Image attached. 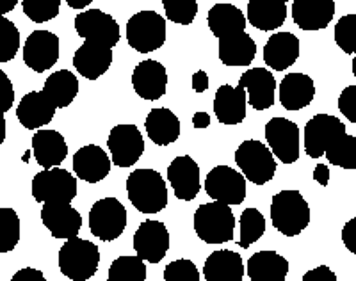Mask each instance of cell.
<instances>
[{
	"label": "cell",
	"instance_id": "1",
	"mask_svg": "<svg viewBox=\"0 0 356 281\" xmlns=\"http://www.w3.org/2000/svg\"><path fill=\"white\" fill-rule=\"evenodd\" d=\"M127 196L139 212L159 214L168 205L166 182L155 169H136L127 178Z\"/></svg>",
	"mask_w": 356,
	"mask_h": 281
},
{
	"label": "cell",
	"instance_id": "21",
	"mask_svg": "<svg viewBox=\"0 0 356 281\" xmlns=\"http://www.w3.org/2000/svg\"><path fill=\"white\" fill-rule=\"evenodd\" d=\"M241 88L246 89L248 102L255 111H266L275 104L276 81L271 72L264 68H251L239 79Z\"/></svg>",
	"mask_w": 356,
	"mask_h": 281
},
{
	"label": "cell",
	"instance_id": "16",
	"mask_svg": "<svg viewBox=\"0 0 356 281\" xmlns=\"http://www.w3.org/2000/svg\"><path fill=\"white\" fill-rule=\"evenodd\" d=\"M59 59V38L50 31H34L24 45V63L36 73L52 68Z\"/></svg>",
	"mask_w": 356,
	"mask_h": 281
},
{
	"label": "cell",
	"instance_id": "40",
	"mask_svg": "<svg viewBox=\"0 0 356 281\" xmlns=\"http://www.w3.org/2000/svg\"><path fill=\"white\" fill-rule=\"evenodd\" d=\"M25 17L34 24H44L59 15L61 0H22Z\"/></svg>",
	"mask_w": 356,
	"mask_h": 281
},
{
	"label": "cell",
	"instance_id": "29",
	"mask_svg": "<svg viewBox=\"0 0 356 281\" xmlns=\"http://www.w3.org/2000/svg\"><path fill=\"white\" fill-rule=\"evenodd\" d=\"M33 153L41 168H56L65 162L68 145L65 137L56 130H40L33 136Z\"/></svg>",
	"mask_w": 356,
	"mask_h": 281
},
{
	"label": "cell",
	"instance_id": "41",
	"mask_svg": "<svg viewBox=\"0 0 356 281\" xmlns=\"http://www.w3.org/2000/svg\"><path fill=\"white\" fill-rule=\"evenodd\" d=\"M168 20L180 25H191L198 15L196 0H162Z\"/></svg>",
	"mask_w": 356,
	"mask_h": 281
},
{
	"label": "cell",
	"instance_id": "17",
	"mask_svg": "<svg viewBox=\"0 0 356 281\" xmlns=\"http://www.w3.org/2000/svg\"><path fill=\"white\" fill-rule=\"evenodd\" d=\"M113 65V49L104 43L86 40L73 56V66L88 81L100 79Z\"/></svg>",
	"mask_w": 356,
	"mask_h": 281
},
{
	"label": "cell",
	"instance_id": "2",
	"mask_svg": "<svg viewBox=\"0 0 356 281\" xmlns=\"http://www.w3.org/2000/svg\"><path fill=\"white\" fill-rule=\"evenodd\" d=\"M271 221L285 237L300 235L310 225V207L303 194L296 189L276 193L271 201Z\"/></svg>",
	"mask_w": 356,
	"mask_h": 281
},
{
	"label": "cell",
	"instance_id": "44",
	"mask_svg": "<svg viewBox=\"0 0 356 281\" xmlns=\"http://www.w3.org/2000/svg\"><path fill=\"white\" fill-rule=\"evenodd\" d=\"M339 109L342 116L356 123V86H348L339 97Z\"/></svg>",
	"mask_w": 356,
	"mask_h": 281
},
{
	"label": "cell",
	"instance_id": "6",
	"mask_svg": "<svg viewBox=\"0 0 356 281\" xmlns=\"http://www.w3.org/2000/svg\"><path fill=\"white\" fill-rule=\"evenodd\" d=\"M235 162L241 173L251 184L264 185L271 182L276 173V157L264 143L257 139L244 140L235 152Z\"/></svg>",
	"mask_w": 356,
	"mask_h": 281
},
{
	"label": "cell",
	"instance_id": "11",
	"mask_svg": "<svg viewBox=\"0 0 356 281\" xmlns=\"http://www.w3.org/2000/svg\"><path fill=\"white\" fill-rule=\"evenodd\" d=\"M342 134H346V125L339 118L317 114L305 125V152L308 157L321 159Z\"/></svg>",
	"mask_w": 356,
	"mask_h": 281
},
{
	"label": "cell",
	"instance_id": "34",
	"mask_svg": "<svg viewBox=\"0 0 356 281\" xmlns=\"http://www.w3.org/2000/svg\"><path fill=\"white\" fill-rule=\"evenodd\" d=\"M43 93L57 109H66L79 95V79L68 70L54 72L44 81Z\"/></svg>",
	"mask_w": 356,
	"mask_h": 281
},
{
	"label": "cell",
	"instance_id": "9",
	"mask_svg": "<svg viewBox=\"0 0 356 281\" xmlns=\"http://www.w3.org/2000/svg\"><path fill=\"white\" fill-rule=\"evenodd\" d=\"M207 194L227 205H241L246 200V178L230 166H216L205 178Z\"/></svg>",
	"mask_w": 356,
	"mask_h": 281
},
{
	"label": "cell",
	"instance_id": "12",
	"mask_svg": "<svg viewBox=\"0 0 356 281\" xmlns=\"http://www.w3.org/2000/svg\"><path fill=\"white\" fill-rule=\"evenodd\" d=\"M107 146L118 168H132L145 153V139L136 125H116L107 137Z\"/></svg>",
	"mask_w": 356,
	"mask_h": 281
},
{
	"label": "cell",
	"instance_id": "7",
	"mask_svg": "<svg viewBox=\"0 0 356 281\" xmlns=\"http://www.w3.org/2000/svg\"><path fill=\"white\" fill-rule=\"evenodd\" d=\"M127 228V209L116 198L98 200L89 210V230L104 242L116 241Z\"/></svg>",
	"mask_w": 356,
	"mask_h": 281
},
{
	"label": "cell",
	"instance_id": "30",
	"mask_svg": "<svg viewBox=\"0 0 356 281\" xmlns=\"http://www.w3.org/2000/svg\"><path fill=\"white\" fill-rule=\"evenodd\" d=\"M145 129L152 143L157 146H170L180 137V120L166 107L152 109L146 116Z\"/></svg>",
	"mask_w": 356,
	"mask_h": 281
},
{
	"label": "cell",
	"instance_id": "45",
	"mask_svg": "<svg viewBox=\"0 0 356 281\" xmlns=\"http://www.w3.org/2000/svg\"><path fill=\"white\" fill-rule=\"evenodd\" d=\"M15 104V89H13V82L6 72L0 70V113H8L9 109Z\"/></svg>",
	"mask_w": 356,
	"mask_h": 281
},
{
	"label": "cell",
	"instance_id": "39",
	"mask_svg": "<svg viewBox=\"0 0 356 281\" xmlns=\"http://www.w3.org/2000/svg\"><path fill=\"white\" fill-rule=\"evenodd\" d=\"M20 50V33L9 18L0 15V63H8L17 57Z\"/></svg>",
	"mask_w": 356,
	"mask_h": 281
},
{
	"label": "cell",
	"instance_id": "36",
	"mask_svg": "<svg viewBox=\"0 0 356 281\" xmlns=\"http://www.w3.org/2000/svg\"><path fill=\"white\" fill-rule=\"evenodd\" d=\"M109 281H145L146 265L143 258L136 257H120L111 264Z\"/></svg>",
	"mask_w": 356,
	"mask_h": 281
},
{
	"label": "cell",
	"instance_id": "14",
	"mask_svg": "<svg viewBox=\"0 0 356 281\" xmlns=\"http://www.w3.org/2000/svg\"><path fill=\"white\" fill-rule=\"evenodd\" d=\"M75 31L84 40L104 43L111 49L116 47L120 41V25L102 9H88L79 13L75 18Z\"/></svg>",
	"mask_w": 356,
	"mask_h": 281
},
{
	"label": "cell",
	"instance_id": "50",
	"mask_svg": "<svg viewBox=\"0 0 356 281\" xmlns=\"http://www.w3.org/2000/svg\"><path fill=\"white\" fill-rule=\"evenodd\" d=\"M314 180L317 182V184H321L323 187H326L330 182V169L328 166L324 164H317L316 169H314Z\"/></svg>",
	"mask_w": 356,
	"mask_h": 281
},
{
	"label": "cell",
	"instance_id": "18",
	"mask_svg": "<svg viewBox=\"0 0 356 281\" xmlns=\"http://www.w3.org/2000/svg\"><path fill=\"white\" fill-rule=\"evenodd\" d=\"M132 86L143 100H159L166 93V68L159 61H141L132 72Z\"/></svg>",
	"mask_w": 356,
	"mask_h": 281
},
{
	"label": "cell",
	"instance_id": "23",
	"mask_svg": "<svg viewBox=\"0 0 356 281\" xmlns=\"http://www.w3.org/2000/svg\"><path fill=\"white\" fill-rule=\"evenodd\" d=\"M248 93L246 89L237 86L222 84L216 91L214 97V114L219 123L222 125H239L246 118Z\"/></svg>",
	"mask_w": 356,
	"mask_h": 281
},
{
	"label": "cell",
	"instance_id": "15",
	"mask_svg": "<svg viewBox=\"0 0 356 281\" xmlns=\"http://www.w3.org/2000/svg\"><path fill=\"white\" fill-rule=\"evenodd\" d=\"M41 221L54 239L77 237L82 228V216L70 201H49L43 203Z\"/></svg>",
	"mask_w": 356,
	"mask_h": 281
},
{
	"label": "cell",
	"instance_id": "42",
	"mask_svg": "<svg viewBox=\"0 0 356 281\" xmlns=\"http://www.w3.org/2000/svg\"><path fill=\"white\" fill-rule=\"evenodd\" d=\"M335 43L344 54H356V15H346L337 22Z\"/></svg>",
	"mask_w": 356,
	"mask_h": 281
},
{
	"label": "cell",
	"instance_id": "27",
	"mask_svg": "<svg viewBox=\"0 0 356 281\" xmlns=\"http://www.w3.org/2000/svg\"><path fill=\"white\" fill-rule=\"evenodd\" d=\"M280 104L287 111H301L316 97V84L305 73H289L280 82Z\"/></svg>",
	"mask_w": 356,
	"mask_h": 281
},
{
	"label": "cell",
	"instance_id": "54",
	"mask_svg": "<svg viewBox=\"0 0 356 281\" xmlns=\"http://www.w3.org/2000/svg\"><path fill=\"white\" fill-rule=\"evenodd\" d=\"M6 132H8V129H6V118H4V113H0V145L4 143Z\"/></svg>",
	"mask_w": 356,
	"mask_h": 281
},
{
	"label": "cell",
	"instance_id": "3",
	"mask_svg": "<svg viewBox=\"0 0 356 281\" xmlns=\"http://www.w3.org/2000/svg\"><path fill=\"white\" fill-rule=\"evenodd\" d=\"M195 232L207 244L230 242L235 232V216L230 205L216 200L200 205L195 212Z\"/></svg>",
	"mask_w": 356,
	"mask_h": 281
},
{
	"label": "cell",
	"instance_id": "46",
	"mask_svg": "<svg viewBox=\"0 0 356 281\" xmlns=\"http://www.w3.org/2000/svg\"><path fill=\"white\" fill-rule=\"evenodd\" d=\"M301 280L303 281H337L339 278H337V274L330 269L328 265H319V267H316V269L308 271Z\"/></svg>",
	"mask_w": 356,
	"mask_h": 281
},
{
	"label": "cell",
	"instance_id": "4",
	"mask_svg": "<svg viewBox=\"0 0 356 281\" xmlns=\"http://www.w3.org/2000/svg\"><path fill=\"white\" fill-rule=\"evenodd\" d=\"M100 264L98 246L86 239H66L59 249V269L68 280L88 281L97 274Z\"/></svg>",
	"mask_w": 356,
	"mask_h": 281
},
{
	"label": "cell",
	"instance_id": "37",
	"mask_svg": "<svg viewBox=\"0 0 356 281\" xmlns=\"http://www.w3.org/2000/svg\"><path fill=\"white\" fill-rule=\"evenodd\" d=\"M241 239L239 246L243 249H248L251 244L260 241L266 232V217L257 209H246L241 214Z\"/></svg>",
	"mask_w": 356,
	"mask_h": 281
},
{
	"label": "cell",
	"instance_id": "28",
	"mask_svg": "<svg viewBox=\"0 0 356 281\" xmlns=\"http://www.w3.org/2000/svg\"><path fill=\"white\" fill-rule=\"evenodd\" d=\"M218 56L225 66H250L257 56V43L246 31L219 38Z\"/></svg>",
	"mask_w": 356,
	"mask_h": 281
},
{
	"label": "cell",
	"instance_id": "47",
	"mask_svg": "<svg viewBox=\"0 0 356 281\" xmlns=\"http://www.w3.org/2000/svg\"><path fill=\"white\" fill-rule=\"evenodd\" d=\"M342 242L353 255H356V217H353L342 228Z\"/></svg>",
	"mask_w": 356,
	"mask_h": 281
},
{
	"label": "cell",
	"instance_id": "43",
	"mask_svg": "<svg viewBox=\"0 0 356 281\" xmlns=\"http://www.w3.org/2000/svg\"><path fill=\"white\" fill-rule=\"evenodd\" d=\"M164 281H200L198 267L186 258L171 262L164 269Z\"/></svg>",
	"mask_w": 356,
	"mask_h": 281
},
{
	"label": "cell",
	"instance_id": "20",
	"mask_svg": "<svg viewBox=\"0 0 356 281\" xmlns=\"http://www.w3.org/2000/svg\"><path fill=\"white\" fill-rule=\"evenodd\" d=\"M335 17L333 0H294L292 20L301 31H321L332 24Z\"/></svg>",
	"mask_w": 356,
	"mask_h": 281
},
{
	"label": "cell",
	"instance_id": "26",
	"mask_svg": "<svg viewBox=\"0 0 356 281\" xmlns=\"http://www.w3.org/2000/svg\"><path fill=\"white\" fill-rule=\"evenodd\" d=\"M205 281H243L244 265L239 253L232 249H219L209 255L203 265Z\"/></svg>",
	"mask_w": 356,
	"mask_h": 281
},
{
	"label": "cell",
	"instance_id": "10",
	"mask_svg": "<svg viewBox=\"0 0 356 281\" xmlns=\"http://www.w3.org/2000/svg\"><path fill=\"white\" fill-rule=\"evenodd\" d=\"M269 150L284 164H294L300 159V129L287 118H273L266 125Z\"/></svg>",
	"mask_w": 356,
	"mask_h": 281
},
{
	"label": "cell",
	"instance_id": "53",
	"mask_svg": "<svg viewBox=\"0 0 356 281\" xmlns=\"http://www.w3.org/2000/svg\"><path fill=\"white\" fill-rule=\"evenodd\" d=\"M65 2L72 9H84L88 8L89 4H93V0H65Z\"/></svg>",
	"mask_w": 356,
	"mask_h": 281
},
{
	"label": "cell",
	"instance_id": "24",
	"mask_svg": "<svg viewBox=\"0 0 356 281\" xmlns=\"http://www.w3.org/2000/svg\"><path fill=\"white\" fill-rule=\"evenodd\" d=\"M57 107L43 91L27 93L17 107V118L27 130L49 125L56 116Z\"/></svg>",
	"mask_w": 356,
	"mask_h": 281
},
{
	"label": "cell",
	"instance_id": "56",
	"mask_svg": "<svg viewBox=\"0 0 356 281\" xmlns=\"http://www.w3.org/2000/svg\"><path fill=\"white\" fill-rule=\"evenodd\" d=\"M280 2H285V4H287V2H289V0H280Z\"/></svg>",
	"mask_w": 356,
	"mask_h": 281
},
{
	"label": "cell",
	"instance_id": "19",
	"mask_svg": "<svg viewBox=\"0 0 356 281\" xmlns=\"http://www.w3.org/2000/svg\"><path fill=\"white\" fill-rule=\"evenodd\" d=\"M168 180L175 196L182 201H193L200 193V166L189 155H180L168 168Z\"/></svg>",
	"mask_w": 356,
	"mask_h": 281
},
{
	"label": "cell",
	"instance_id": "48",
	"mask_svg": "<svg viewBox=\"0 0 356 281\" xmlns=\"http://www.w3.org/2000/svg\"><path fill=\"white\" fill-rule=\"evenodd\" d=\"M11 281H47V280H44L41 271L33 269V267H25V269L18 271V273L11 278Z\"/></svg>",
	"mask_w": 356,
	"mask_h": 281
},
{
	"label": "cell",
	"instance_id": "5",
	"mask_svg": "<svg viewBox=\"0 0 356 281\" xmlns=\"http://www.w3.org/2000/svg\"><path fill=\"white\" fill-rule=\"evenodd\" d=\"M127 41L139 54L159 50L166 41V18L157 11H139L127 22Z\"/></svg>",
	"mask_w": 356,
	"mask_h": 281
},
{
	"label": "cell",
	"instance_id": "35",
	"mask_svg": "<svg viewBox=\"0 0 356 281\" xmlns=\"http://www.w3.org/2000/svg\"><path fill=\"white\" fill-rule=\"evenodd\" d=\"M330 164L342 169H356V137L342 134L339 139L324 152Z\"/></svg>",
	"mask_w": 356,
	"mask_h": 281
},
{
	"label": "cell",
	"instance_id": "55",
	"mask_svg": "<svg viewBox=\"0 0 356 281\" xmlns=\"http://www.w3.org/2000/svg\"><path fill=\"white\" fill-rule=\"evenodd\" d=\"M353 75L356 77V57H355V59H353Z\"/></svg>",
	"mask_w": 356,
	"mask_h": 281
},
{
	"label": "cell",
	"instance_id": "38",
	"mask_svg": "<svg viewBox=\"0 0 356 281\" xmlns=\"http://www.w3.org/2000/svg\"><path fill=\"white\" fill-rule=\"evenodd\" d=\"M20 242V217L13 209H0V253H9Z\"/></svg>",
	"mask_w": 356,
	"mask_h": 281
},
{
	"label": "cell",
	"instance_id": "33",
	"mask_svg": "<svg viewBox=\"0 0 356 281\" xmlns=\"http://www.w3.org/2000/svg\"><path fill=\"white\" fill-rule=\"evenodd\" d=\"M209 29L216 38L230 36L235 33H243L246 31V17L239 8L234 4H216L212 6L209 15H207Z\"/></svg>",
	"mask_w": 356,
	"mask_h": 281
},
{
	"label": "cell",
	"instance_id": "32",
	"mask_svg": "<svg viewBox=\"0 0 356 281\" xmlns=\"http://www.w3.org/2000/svg\"><path fill=\"white\" fill-rule=\"evenodd\" d=\"M246 271L251 281H285L289 262L276 251H259L248 260Z\"/></svg>",
	"mask_w": 356,
	"mask_h": 281
},
{
	"label": "cell",
	"instance_id": "49",
	"mask_svg": "<svg viewBox=\"0 0 356 281\" xmlns=\"http://www.w3.org/2000/svg\"><path fill=\"white\" fill-rule=\"evenodd\" d=\"M193 89L196 93H203L209 89V75L203 70H200V72H196L193 75Z\"/></svg>",
	"mask_w": 356,
	"mask_h": 281
},
{
	"label": "cell",
	"instance_id": "52",
	"mask_svg": "<svg viewBox=\"0 0 356 281\" xmlns=\"http://www.w3.org/2000/svg\"><path fill=\"white\" fill-rule=\"evenodd\" d=\"M20 0H0V15H8L13 9L17 8Z\"/></svg>",
	"mask_w": 356,
	"mask_h": 281
},
{
	"label": "cell",
	"instance_id": "25",
	"mask_svg": "<svg viewBox=\"0 0 356 281\" xmlns=\"http://www.w3.org/2000/svg\"><path fill=\"white\" fill-rule=\"evenodd\" d=\"M300 57V40L292 33H275L264 47V63L271 70L284 72Z\"/></svg>",
	"mask_w": 356,
	"mask_h": 281
},
{
	"label": "cell",
	"instance_id": "13",
	"mask_svg": "<svg viewBox=\"0 0 356 281\" xmlns=\"http://www.w3.org/2000/svg\"><path fill=\"white\" fill-rule=\"evenodd\" d=\"M134 249L139 258L148 264H159L164 260L170 249V232L161 221L146 219L134 233Z\"/></svg>",
	"mask_w": 356,
	"mask_h": 281
},
{
	"label": "cell",
	"instance_id": "8",
	"mask_svg": "<svg viewBox=\"0 0 356 281\" xmlns=\"http://www.w3.org/2000/svg\"><path fill=\"white\" fill-rule=\"evenodd\" d=\"M77 177L59 166L43 169L33 178V198L38 203L72 201L77 196Z\"/></svg>",
	"mask_w": 356,
	"mask_h": 281
},
{
	"label": "cell",
	"instance_id": "22",
	"mask_svg": "<svg viewBox=\"0 0 356 281\" xmlns=\"http://www.w3.org/2000/svg\"><path fill=\"white\" fill-rule=\"evenodd\" d=\"M111 157H107L106 150L97 145L82 146L73 155V171L81 180L88 184H98L111 173Z\"/></svg>",
	"mask_w": 356,
	"mask_h": 281
},
{
	"label": "cell",
	"instance_id": "51",
	"mask_svg": "<svg viewBox=\"0 0 356 281\" xmlns=\"http://www.w3.org/2000/svg\"><path fill=\"white\" fill-rule=\"evenodd\" d=\"M193 125H195V129H207L211 125V116L207 113H196L193 116Z\"/></svg>",
	"mask_w": 356,
	"mask_h": 281
},
{
	"label": "cell",
	"instance_id": "31",
	"mask_svg": "<svg viewBox=\"0 0 356 281\" xmlns=\"http://www.w3.org/2000/svg\"><path fill=\"white\" fill-rule=\"evenodd\" d=\"M287 18V4L280 0H250L246 20L259 31H278Z\"/></svg>",
	"mask_w": 356,
	"mask_h": 281
}]
</instances>
